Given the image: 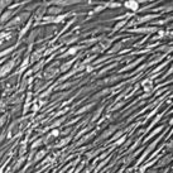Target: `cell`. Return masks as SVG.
I'll return each instance as SVG.
<instances>
[{"label": "cell", "instance_id": "1", "mask_svg": "<svg viewBox=\"0 0 173 173\" xmlns=\"http://www.w3.org/2000/svg\"><path fill=\"white\" fill-rule=\"evenodd\" d=\"M31 18V13H28V11H23V13H20V14H18L15 18H13L8 24H5V29H10L11 27H18V25H20L22 23H24L25 20H28Z\"/></svg>", "mask_w": 173, "mask_h": 173}, {"label": "cell", "instance_id": "2", "mask_svg": "<svg viewBox=\"0 0 173 173\" xmlns=\"http://www.w3.org/2000/svg\"><path fill=\"white\" fill-rule=\"evenodd\" d=\"M117 129H119V125H111V126H109V128L106 129V130L102 133V134H101V135H100V137L95 140V143H94V144H95V145H96V144H100L102 140H105L106 138L111 137L115 131H117Z\"/></svg>", "mask_w": 173, "mask_h": 173}, {"label": "cell", "instance_id": "3", "mask_svg": "<svg viewBox=\"0 0 173 173\" xmlns=\"http://www.w3.org/2000/svg\"><path fill=\"white\" fill-rule=\"evenodd\" d=\"M172 162V153H168V154H166V155H159V158H158V161H157V163H155V169H159V168H166L169 163Z\"/></svg>", "mask_w": 173, "mask_h": 173}, {"label": "cell", "instance_id": "4", "mask_svg": "<svg viewBox=\"0 0 173 173\" xmlns=\"http://www.w3.org/2000/svg\"><path fill=\"white\" fill-rule=\"evenodd\" d=\"M17 57L15 58H13V60H10L9 62H6V63H4L2 67H0V77H4V76H6L13 68H14V66H15V63H17Z\"/></svg>", "mask_w": 173, "mask_h": 173}, {"label": "cell", "instance_id": "5", "mask_svg": "<svg viewBox=\"0 0 173 173\" xmlns=\"http://www.w3.org/2000/svg\"><path fill=\"white\" fill-rule=\"evenodd\" d=\"M99 129H100V128H96V130H92V131H90V133H86V134H85L81 139L77 140V143L75 144V147H80V145H82V144H85V143H89L92 138L96 135V133H97Z\"/></svg>", "mask_w": 173, "mask_h": 173}, {"label": "cell", "instance_id": "6", "mask_svg": "<svg viewBox=\"0 0 173 173\" xmlns=\"http://www.w3.org/2000/svg\"><path fill=\"white\" fill-rule=\"evenodd\" d=\"M13 17H15V11L14 10H5L2 13V15H0V24L3 23H6L8 20H10Z\"/></svg>", "mask_w": 173, "mask_h": 173}, {"label": "cell", "instance_id": "7", "mask_svg": "<svg viewBox=\"0 0 173 173\" xmlns=\"http://www.w3.org/2000/svg\"><path fill=\"white\" fill-rule=\"evenodd\" d=\"M166 129V125H161V126H157L155 129H153L150 133H149V134L147 135V137H145L144 139H143V143H147V142H149L153 137H155L157 134H159V133H161V131H163Z\"/></svg>", "mask_w": 173, "mask_h": 173}, {"label": "cell", "instance_id": "8", "mask_svg": "<svg viewBox=\"0 0 173 173\" xmlns=\"http://www.w3.org/2000/svg\"><path fill=\"white\" fill-rule=\"evenodd\" d=\"M161 14H148V15H144V17H140V18H135V24H142V23H147V22H150L155 18H159Z\"/></svg>", "mask_w": 173, "mask_h": 173}, {"label": "cell", "instance_id": "9", "mask_svg": "<svg viewBox=\"0 0 173 173\" xmlns=\"http://www.w3.org/2000/svg\"><path fill=\"white\" fill-rule=\"evenodd\" d=\"M124 6H125L126 9L133 10V11H138V10H139V3H138V2H134V0L125 2V3H124Z\"/></svg>", "mask_w": 173, "mask_h": 173}, {"label": "cell", "instance_id": "10", "mask_svg": "<svg viewBox=\"0 0 173 173\" xmlns=\"http://www.w3.org/2000/svg\"><path fill=\"white\" fill-rule=\"evenodd\" d=\"M71 140H72V135L64 137V138H62L57 144H55V148H63V147H66V145H67Z\"/></svg>", "mask_w": 173, "mask_h": 173}, {"label": "cell", "instance_id": "11", "mask_svg": "<svg viewBox=\"0 0 173 173\" xmlns=\"http://www.w3.org/2000/svg\"><path fill=\"white\" fill-rule=\"evenodd\" d=\"M62 10H63V8H60V6H51V8H48V9H47L48 14H49L51 17H55V15L57 17V15H61Z\"/></svg>", "mask_w": 173, "mask_h": 173}, {"label": "cell", "instance_id": "12", "mask_svg": "<svg viewBox=\"0 0 173 173\" xmlns=\"http://www.w3.org/2000/svg\"><path fill=\"white\" fill-rule=\"evenodd\" d=\"M105 148H100V149H94V150H90V152H86L85 153V157L87 158V159H92V158H96L97 155H100V153L104 150Z\"/></svg>", "mask_w": 173, "mask_h": 173}, {"label": "cell", "instance_id": "13", "mask_svg": "<svg viewBox=\"0 0 173 173\" xmlns=\"http://www.w3.org/2000/svg\"><path fill=\"white\" fill-rule=\"evenodd\" d=\"M123 46H124V42H117L113 46V48H110L109 53L110 55H114V53H117V52H122L123 51ZM109 55V56H110Z\"/></svg>", "mask_w": 173, "mask_h": 173}, {"label": "cell", "instance_id": "14", "mask_svg": "<svg viewBox=\"0 0 173 173\" xmlns=\"http://www.w3.org/2000/svg\"><path fill=\"white\" fill-rule=\"evenodd\" d=\"M75 61H76V58H73L72 61H68V62H64V63H62L61 66H60V72H64V71H68L70 68H71V66L75 63Z\"/></svg>", "mask_w": 173, "mask_h": 173}, {"label": "cell", "instance_id": "15", "mask_svg": "<svg viewBox=\"0 0 173 173\" xmlns=\"http://www.w3.org/2000/svg\"><path fill=\"white\" fill-rule=\"evenodd\" d=\"M145 57H140L139 60H137V61H134V62H133V63H130L129 66H128V67H125V68H123V70H120V72H124V71H129V70H131V68H134L135 67V66H138L143 60H144Z\"/></svg>", "mask_w": 173, "mask_h": 173}, {"label": "cell", "instance_id": "16", "mask_svg": "<svg viewBox=\"0 0 173 173\" xmlns=\"http://www.w3.org/2000/svg\"><path fill=\"white\" fill-rule=\"evenodd\" d=\"M162 116H163V114H159V115H157V116L154 117V120H153V122L150 123V125H149V126H148L147 129L144 130V133H148V131H150V130L153 129V126H154V125H155V124H157L158 122H159V120H161V117H162Z\"/></svg>", "mask_w": 173, "mask_h": 173}, {"label": "cell", "instance_id": "17", "mask_svg": "<svg viewBox=\"0 0 173 173\" xmlns=\"http://www.w3.org/2000/svg\"><path fill=\"white\" fill-rule=\"evenodd\" d=\"M46 154H47V150L46 149H42V150H39L38 153H35V155H34V163L35 162H38V161H41L42 158H44L46 157Z\"/></svg>", "mask_w": 173, "mask_h": 173}, {"label": "cell", "instance_id": "18", "mask_svg": "<svg viewBox=\"0 0 173 173\" xmlns=\"http://www.w3.org/2000/svg\"><path fill=\"white\" fill-rule=\"evenodd\" d=\"M128 20H129V19H124V20H122L120 23H117V24L114 27V28H113V33H115V32H117V31H120L124 25H126Z\"/></svg>", "mask_w": 173, "mask_h": 173}, {"label": "cell", "instance_id": "19", "mask_svg": "<svg viewBox=\"0 0 173 173\" xmlns=\"http://www.w3.org/2000/svg\"><path fill=\"white\" fill-rule=\"evenodd\" d=\"M42 144H43V138H38L35 142H33V143L31 144V149L34 150L35 148H39V147H41Z\"/></svg>", "mask_w": 173, "mask_h": 173}, {"label": "cell", "instance_id": "20", "mask_svg": "<svg viewBox=\"0 0 173 173\" xmlns=\"http://www.w3.org/2000/svg\"><path fill=\"white\" fill-rule=\"evenodd\" d=\"M92 106H95V102H91V104H87V105H85L82 109H80V110H77V115L78 114H82V113H85V111H89V110H91L92 109Z\"/></svg>", "mask_w": 173, "mask_h": 173}, {"label": "cell", "instance_id": "21", "mask_svg": "<svg viewBox=\"0 0 173 173\" xmlns=\"http://www.w3.org/2000/svg\"><path fill=\"white\" fill-rule=\"evenodd\" d=\"M15 48H17V46H11V47H9L8 49H4V51H2V52H0V58H2V57H4V56L6 57V56L9 55V53H10V52H13V51H14Z\"/></svg>", "mask_w": 173, "mask_h": 173}, {"label": "cell", "instance_id": "22", "mask_svg": "<svg viewBox=\"0 0 173 173\" xmlns=\"http://www.w3.org/2000/svg\"><path fill=\"white\" fill-rule=\"evenodd\" d=\"M102 109H104V106H100V108L97 109V111H95L94 116H92V119H91V123H94L95 120H97V119L100 117V115H101V113H102Z\"/></svg>", "mask_w": 173, "mask_h": 173}, {"label": "cell", "instance_id": "23", "mask_svg": "<svg viewBox=\"0 0 173 173\" xmlns=\"http://www.w3.org/2000/svg\"><path fill=\"white\" fill-rule=\"evenodd\" d=\"M115 66H117L116 63H113V64H110V66H108V67H105V68H102L99 73H97V76H102L105 72H108V71H110V70H113L114 67H115Z\"/></svg>", "mask_w": 173, "mask_h": 173}, {"label": "cell", "instance_id": "24", "mask_svg": "<svg viewBox=\"0 0 173 173\" xmlns=\"http://www.w3.org/2000/svg\"><path fill=\"white\" fill-rule=\"evenodd\" d=\"M44 63H46V61H44V60H42L41 62H39V63H37V64L34 66V67L32 68V71H33V72H38L39 70H41V68H42V66H43Z\"/></svg>", "mask_w": 173, "mask_h": 173}, {"label": "cell", "instance_id": "25", "mask_svg": "<svg viewBox=\"0 0 173 173\" xmlns=\"http://www.w3.org/2000/svg\"><path fill=\"white\" fill-rule=\"evenodd\" d=\"M49 135H51L52 138H58V137L61 135V131H60L57 128H56V129H52L51 133H49Z\"/></svg>", "mask_w": 173, "mask_h": 173}, {"label": "cell", "instance_id": "26", "mask_svg": "<svg viewBox=\"0 0 173 173\" xmlns=\"http://www.w3.org/2000/svg\"><path fill=\"white\" fill-rule=\"evenodd\" d=\"M106 8H122V3H108V4H105Z\"/></svg>", "mask_w": 173, "mask_h": 173}, {"label": "cell", "instance_id": "27", "mask_svg": "<svg viewBox=\"0 0 173 173\" xmlns=\"http://www.w3.org/2000/svg\"><path fill=\"white\" fill-rule=\"evenodd\" d=\"M6 120H8V116L6 115H3V116H0V128H2L5 123H6Z\"/></svg>", "mask_w": 173, "mask_h": 173}, {"label": "cell", "instance_id": "28", "mask_svg": "<svg viewBox=\"0 0 173 173\" xmlns=\"http://www.w3.org/2000/svg\"><path fill=\"white\" fill-rule=\"evenodd\" d=\"M105 9H106V6H105V4H102V5L97 6V8H95L92 13H100V11H102V10H105Z\"/></svg>", "mask_w": 173, "mask_h": 173}, {"label": "cell", "instance_id": "29", "mask_svg": "<svg viewBox=\"0 0 173 173\" xmlns=\"http://www.w3.org/2000/svg\"><path fill=\"white\" fill-rule=\"evenodd\" d=\"M147 173H158V169H155V168L154 169H148Z\"/></svg>", "mask_w": 173, "mask_h": 173}, {"label": "cell", "instance_id": "30", "mask_svg": "<svg viewBox=\"0 0 173 173\" xmlns=\"http://www.w3.org/2000/svg\"><path fill=\"white\" fill-rule=\"evenodd\" d=\"M124 171H125V166H123V167H122L120 169H119L116 173H124Z\"/></svg>", "mask_w": 173, "mask_h": 173}, {"label": "cell", "instance_id": "31", "mask_svg": "<svg viewBox=\"0 0 173 173\" xmlns=\"http://www.w3.org/2000/svg\"><path fill=\"white\" fill-rule=\"evenodd\" d=\"M4 152H5L4 149H3V150H0V159H2V157H3V154H4Z\"/></svg>", "mask_w": 173, "mask_h": 173}, {"label": "cell", "instance_id": "32", "mask_svg": "<svg viewBox=\"0 0 173 173\" xmlns=\"http://www.w3.org/2000/svg\"><path fill=\"white\" fill-rule=\"evenodd\" d=\"M25 169H27V167H24V168H23V171H20V172H18V173H23V172H24Z\"/></svg>", "mask_w": 173, "mask_h": 173}, {"label": "cell", "instance_id": "33", "mask_svg": "<svg viewBox=\"0 0 173 173\" xmlns=\"http://www.w3.org/2000/svg\"><path fill=\"white\" fill-rule=\"evenodd\" d=\"M3 62H4V61H3V60H2V61H0V64H2V63H3Z\"/></svg>", "mask_w": 173, "mask_h": 173}, {"label": "cell", "instance_id": "34", "mask_svg": "<svg viewBox=\"0 0 173 173\" xmlns=\"http://www.w3.org/2000/svg\"><path fill=\"white\" fill-rule=\"evenodd\" d=\"M108 173H110V172H108Z\"/></svg>", "mask_w": 173, "mask_h": 173}]
</instances>
